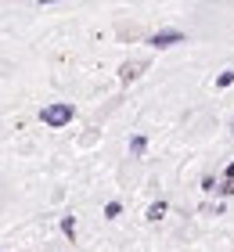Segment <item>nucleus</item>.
Segmentation results:
<instances>
[{
  "instance_id": "2",
  "label": "nucleus",
  "mask_w": 234,
  "mask_h": 252,
  "mask_svg": "<svg viewBox=\"0 0 234 252\" xmlns=\"http://www.w3.org/2000/svg\"><path fill=\"white\" fill-rule=\"evenodd\" d=\"M177 43H187V36L180 29H159V32H151V36H148V47H155V51L177 47Z\"/></svg>"
},
{
  "instance_id": "3",
  "label": "nucleus",
  "mask_w": 234,
  "mask_h": 252,
  "mask_svg": "<svg viewBox=\"0 0 234 252\" xmlns=\"http://www.w3.org/2000/svg\"><path fill=\"white\" fill-rule=\"evenodd\" d=\"M166 213H169V202H166V198H159V202H151V205H148L144 220H148V223H159V220H162Z\"/></svg>"
},
{
  "instance_id": "10",
  "label": "nucleus",
  "mask_w": 234,
  "mask_h": 252,
  "mask_svg": "<svg viewBox=\"0 0 234 252\" xmlns=\"http://www.w3.org/2000/svg\"><path fill=\"white\" fill-rule=\"evenodd\" d=\"M216 188H220V180H216L213 173H205V177H202V191H209V194H216Z\"/></svg>"
},
{
  "instance_id": "7",
  "label": "nucleus",
  "mask_w": 234,
  "mask_h": 252,
  "mask_svg": "<svg viewBox=\"0 0 234 252\" xmlns=\"http://www.w3.org/2000/svg\"><path fill=\"white\" fill-rule=\"evenodd\" d=\"M119 216H123V202H104V220H119Z\"/></svg>"
},
{
  "instance_id": "11",
  "label": "nucleus",
  "mask_w": 234,
  "mask_h": 252,
  "mask_svg": "<svg viewBox=\"0 0 234 252\" xmlns=\"http://www.w3.org/2000/svg\"><path fill=\"white\" fill-rule=\"evenodd\" d=\"M224 180H231V184H234V158H231V162L224 166Z\"/></svg>"
},
{
  "instance_id": "12",
  "label": "nucleus",
  "mask_w": 234,
  "mask_h": 252,
  "mask_svg": "<svg viewBox=\"0 0 234 252\" xmlns=\"http://www.w3.org/2000/svg\"><path fill=\"white\" fill-rule=\"evenodd\" d=\"M231 133H234V119H231Z\"/></svg>"
},
{
  "instance_id": "6",
  "label": "nucleus",
  "mask_w": 234,
  "mask_h": 252,
  "mask_svg": "<svg viewBox=\"0 0 234 252\" xmlns=\"http://www.w3.org/2000/svg\"><path fill=\"white\" fill-rule=\"evenodd\" d=\"M58 223H62V234H65V238H76V216H72V213H65Z\"/></svg>"
},
{
  "instance_id": "9",
  "label": "nucleus",
  "mask_w": 234,
  "mask_h": 252,
  "mask_svg": "<svg viewBox=\"0 0 234 252\" xmlns=\"http://www.w3.org/2000/svg\"><path fill=\"white\" fill-rule=\"evenodd\" d=\"M231 194H234V184H231V180H224V177H220V188H216V198H231Z\"/></svg>"
},
{
  "instance_id": "4",
  "label": "nucleus",
  "mask_w": 234,
  "mask_h": 252,
  "mask_svg": "<svg viewBox=\"0 0 234 252\" xmlns=\"http://www.w3.org/2000/svg\"><path fill=\"white\" fill-rule=\"evenodd\" d=\"M140 68H144V62H126L119 68V79H123V83H134V79L140 76Z\"/></svg>"
},
{
  "instance_id": "5",
  "label": "nucleus",
  "mask_w": 234,
  "mask_h": 252,
  "mask_svg": "<svg viewBox=\"0 0 234 252\" xmlns=\"http://www.w3.org/2000/svg\"><path fill=\"white\" fill-rule=\"evenodd\" d=\"M144 152H148V137H144V133H134V137H130V155L140 158Z\"/></svg>"
},
{
  "instance_id": "1",
  "label": "nucleus",
  "mask_w": 234,
  "mask_h": 252,
  "mask_svg": "<svg viewBox=\"0 0 234 252\" xmlns=\"http://www.w3.org/2000/svg\"><path fill=\"white\" fill-rule=\"evenodd\" d=\"M76 119V105L72 101H47L40 108V123L47 130H65V126H72Z\"/></svg>"
},
{
  "instance_id": "8",
  "label": "nucleus",
  "mask_w": 234,
  "mask_h": 252,
  "mask_svg": "<svg viewBox=\"0 0 234 252\" xmlns=\"http://www.w3.org/2000/svg\"><path fill=\"white\" fill-rule=\"evenodd\" d=\"M227 87H234V68H224L216 76V90H227Z\"/></svg>"
}]
</instances>
